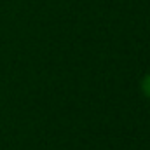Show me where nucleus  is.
I'll return each instance as SVG.
<instances>
[{
  "label": "nucleus",
  "mask_w": 150,
  "mask_h": 150,
  "mask_svg": "<svg viewBox=\"0 0 150 150\" xmlns=\"http://www.w3.org/2000/svg\"><path fill=\"white\" fill-rule=\"evenodd\" d=\"M140 89H142V93L150 98V74H147L143 79H142V82H140Z\"/></svg>",
  "instance_id": "nucleus-1"
}]
</instances>
